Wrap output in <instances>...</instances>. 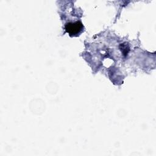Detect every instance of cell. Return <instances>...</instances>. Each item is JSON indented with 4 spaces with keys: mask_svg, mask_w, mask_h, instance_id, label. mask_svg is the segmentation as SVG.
<instances>
[{
    "mask_svg": "<svg viewBox=\"0 0 156 156\" xmlns=\"http://www.w3.org/2000/svg\"><path fill=\"white\" fill-rule=\"evenodd\" d=\"M65 28L66 32L68 33L71 37H75L77 36L83 31V26L80 21H78L74 23H66Z\"/></svg>",
    "mask_w": 156,
    "mask_h": 156,
    "instance_id": "6da1fadb",
    "label": "cell"
}]
</instances>
